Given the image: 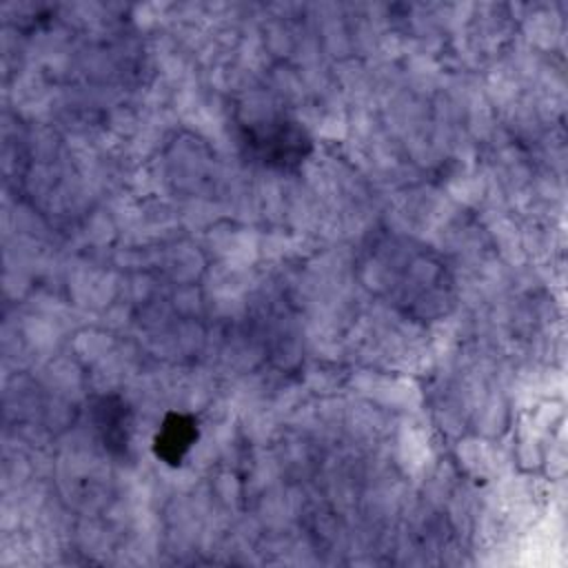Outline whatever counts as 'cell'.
<instances>
[{
    "mask_svg": "<svg viewBox=\"0 0 568 568\" xmlns=\"http://www.w3.org/2000/svg\"><path fill=\"white\" fill-rule=\"evenodd\" d=\"M200 437L197 419L189 413H169L153 435V455L166 466H180Z\"/></svg>",
    "mask_w": 568,
    "mask_h": 568,
    "instance_id": "3",
    "label": "cell"
},
{
    "mask_svg": "<svg viewBox=\"0 0 568 568\" xmlns=\"http://www.w3.org/2000/svg\"><path fill=\"white\" fill-rule=\"evenodd\" d=\"M242 153L248 162L268 171H297L313 153V138L300 120L266 115L242 126Z\"/></svg>",
    "mask_w": 568,
    "mask_h": 568,
    "instance_id": "1",
    "label": "cell"
},
{
    "mask_svg": "<svg viewBox=\"0 0 568 568\" xmlns=\"http://www.w3.org/2000/svg\"><path fill=\"white\" fill-rule=\"evenodd\" d=\"M91 422L102 439V446L109 453L122 455L129 448L133 415L129 404L120 395L98 397L91 406Z\"/></svg>",
    "mask_w": 568,
    "mask_h": 568,
    "instance_id": "2",
    "label": "cell"
}]
</instances>
